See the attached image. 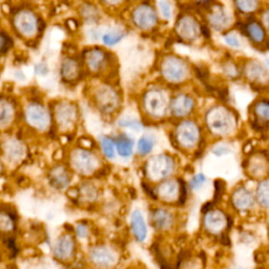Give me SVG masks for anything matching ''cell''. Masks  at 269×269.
<instances>
[{
  "instance_id": "6da1fadb",
  "label": "cell",
  "mask_w": 269,
  "mask_h": 269,
  "mask_svg": "<svg viewBox=\"0 0 269 269\" xmlns=\"http://www.w3.org/2000/svg\"><path fill=\"white\" fill-rule=\"evenodd\" d=\"M206 124L208 129L217 137L230 136L236 128V120L228 109L217 106L209 109L206 115Z\"/></svg>"
},
{
  "instance_id": "7a4b0ae2",
  "label": "cell",
  "mask_w": 269,
  "mask_h": 269,
  "mask_svg": "<svg viewBox=\"0 0 269 269\" xmlns=\"http://www.w3.org/2000/svg\"><path fill=\"white\" fill-rule=\"evenodd\" d=\"M71 166L81 176H92L100 167V158L87 148H75L70 157Z\"/></svg>"
},
{
  "instance_id": "3957f363",
  "label": "cell",
  "mask_w": 269,
  "mask_h": 269,
  "mask_svg": "<svg viewBox=\"0 0 269 269\" xmlns=\"http://www.w3.org/2000/svg\"><path fill=\"white\" fill-rule=\"evenodd\" d=\"M176 163L169 155H156L145 164V172L151 182H160L175 170Z\"/></svg>"
},
{
  "instance_id": "277c9868",
  "label": "cell",
  "mask_w": 269,
  "mask_h": 269,
  "mask_svg": "<svg viewBox=\"0 0 269 269\" xmlns=\"http://www.w3.org/2000/svg\"><path fill=\"white\" fill-rule=\"evenodd\" d=\"M88 259L95 267L101 269L113 268L119 263L118 251L106 244L92 247L88 251Z\"/></svg>"
},
{
  "instance_id": "5b68a950",
  "label": "cell",
  "mask_w": 269,
  "mask_h": 269,
  "mask_svg": "<svg viewBox=\"0 0 269 269\" xmlns=\"http://www.w3.org/2000/svg\"><path fill=\"white\" fill-rule=\"evenodd\" d=\"M200 139H201V132L197 123L183 121L177 126L176 141L180 147L184 149L195 148Z\"/></svg>"
},
{
  "instance_id": "8992f818",
  "label": "cell",
  "mask_w": 269,
  "mask_h": 269,
  "mask_svg": "<svg viewBox=\"0 0 269 269\" xmlns=\"http://www.w3.org/2000/svg\"><path fill=\"white\" fill-rule=\"evenodd\" d=\"M25 120L27 124L39 132H45L51 126V115L43 105L31 103L25 109Z\"/></svg>"
},
{
  "instance_id": "52a82bcc",
  "label": "cell",
  "mask_w": 269,
  "mask_h": 269,
  "mask_svg": "<svg viewBox=\"0 0 269 269\" xmlns=\"http://www.w3.org/2000/svg\"><path fill=\"white\" fill-rule=\"evenodd\" d=\"M14 26L20 35L25 37H32L39 29V23L36 16L29 11H19L14 17Z\"/></svg>"
},
{
  "instance_id": "ba28073f",
  "label": "cell",
  "mask_w": 269,
  "mask_h": 269,
  "mask_svg": "<svg viewBox=\"0 0 269 269\" xmlns=\"http://www.w3.org/2000/svg\"><path fill=\"white\" fill-rule=\"evenodd\" d=\"M144 107L153 118L161 119L167 110L166 98L159 91H150L144 97Z\"/></svg>"
},
{
  "instance_id": "9c48e42d",
  "label": "cell",
  "mask_w": 269,
  "mask_h": 269,
  "mask_svg": "<svg viewBox=\"0 0 269 269\" xmlns=\"http://www.w3.org/2000/svg\"><path fill=\"white\" fill-rule=\"evenodd\" d=\"M204 228L210 234H223L228 226V218L220 209H212L205 211Z\"/></svg>"
},
{
  "instance_id": "30bf717a",
  "label": "cell",
  "mask_w": 269,
  "mask_h": 269,
  "mask_svg": "<svg viewBox=\"0 0 269 269\" xmlns=\"http://www.w3.org/2000/svg\"><path fill=\"white\" fill-rule=\"evenodd\" d=\"M54 257L61 262H67L74 258L76 252V242L71 233L60 236L53 248Z\"/></svg>"
},
{
  "instance_id": "8fae6325",
  "label": "cell",
  "mask_w": 269,
  "mask_h": 269,
  "mask_svg": "<svg viewBox=\"0 0 269 269\" xmlns=\"http://www.w3.org/2000/svg\"><path fill=\"white\" fill-rule=\"evenodd\" d=\"M181 192V183L176 180L160 181L155 190V198H159L165 203H174L179 201Z\"/></svg>"
},
{
  "instance_id": "7c38bea8",
  "label": "cell",
  "mask_w": 269,
  "mask_h": 269,
  "mask_svg": "<svg viewBox=\"0 0 269 269\" xmlns=\"http://www.w3.org/2000/svg\"><path fill=\"white\" fill-rule=\"evenodd\" d=\"M55 115L58 125L63 129L73 127L77 120V109L71 103H61L56 107Z\"/></svg>"
},
{
  "instance_id": "4fadbf2b",
  "label": "cell",
  "mask_w": 269,
  "mask_h": 269,
  "mask_svg": "<svg viewBox=\"0 0 269 269\" xmlns=\"http://www.w3.org/2000/svg\"><path fill=\"white\" fill-rule=\"evenodd\" d=\"M97 104L101 112L104 114H112L119 105V99L117 94L109 88H101L96 96Z\"/></svg>"
},
{
  "instance_id": "5bb4252c",
  "label": "cell",
  "mask_w": 269,
  "mask_h": 269,
  "mask_svg": "<svg viewBox=\"0 0 269 269\" xmlns=\"http://www.w3.org/2000/svg\"><path fill=\"white\" fill-rule=\"evenodd\" d=\"M164 77L171 82H180L185 77V66L181 60L167 58L162 66Z\"/></svg>"
},
{
  "instance_id": "9a60e30c",
  "label": "cell",
  "mask_w": 269,
  "mask_h": 269,
  "mask_svg": "<svg viewBox=\"0 0 269 269\" xmlns=\"http://www.w3.org/2000/svg\"><path fill=\"white\" fill-rule=\"evenodd\" d=\"M231 202L236 209L246 211L253 207L254 198L249 189H247L244 186H240V187L233 190L231 195Z\"/></svg>"
},
{
  "instance_id": "2e32d148",
  "label": "cell",
  "mask_w": 269,
  "mask_h": 269,
  "mask_svg": "<svg viewBox=\"0 0 269 269\" xmlns=\"http://www.w3.org/2000/svg\"><path fill=\"white\" fill-rule=\"evenodd\" d=\"M150 222L157 230L167 231L175 225V217L165 208H157L150 213Z\"/></svg>"
},
{
  "instance_id": "e0dca14e",
  "label": "cell",
  "mask_w": 269,
  "mask_h": 269,
  "mask_svg": "<svg viewBox=\"0 0 269 269\" xmlns=\"http://www.w3.org/2000/svg\"><path fill=\"white\" fill-rule=\"evenodd\" d=\"M134 21L141 29H150L157 22L156 12L148 5H141L134 13Z\"/></svg>"
},
{
  "instance_id": "ac0fdd59",
  "label": "cell",
  "mask_w": 269,
  "mask_h": 269,
  "mask_svg": "<svg viewBox=\"0 0 269 269\" xmlns=\"http://www.w3.org/2000/svg\"><path fill=\"white\" fill-rule=\"evenodd\" d=\"M130 229L138 242H144L147 238V226L143 213L139 209H135L130 217Z\"/></svg>"
},
{
  "instance_id": "d6986e66",
  "label": "cell",
  "mask_w": 269,
  "mask_h": 269,
  "mask_svg": "<svg viewBox=\"0 0 269 269\" xmlns=\"http://www.w3.org/2000/svg\"><path fill=\"white\" fill-rule=\"evenodd\" d=\"M71 181V176L67 168L63 165H57L50 171V183L58 190L65 189Z\"/></svg>"
},
{
  "instance_id": "ffe728a7",
  "label": "cell",
  "mask_w": 269,
  "mask_h": 269,
  "mask_svg": "<svg viewBox=\"0 0 269 269\" xmlns=\"http://www.w3.org/2000/svg\"><path fill=\"white\" fill-rule=\"evenodd\" d=\"M194 108V100L187 95H179L171 102V113L178 118L188 116Z\"/></svg>"
},
{
  "instance_id": "44dd1931",
  "label": "cell",
  "mask_w": 269,
  "mask_h": 269,
  "mask_svg": "<svg viewBox=\"0 0 269 269\" xmlns=\"http://www.w3.org/2000/svg\"><path fill=\"white\" fill-rule=\"evenodd\" d=\"M248 174L253 178H262L267 175L268 171V158L267 155H254L246 165Z\"/></svg>"
},
{
  "instance_id": "7402d4cb",
  "label": "cell",
  "mask_w": 269,
  "mask_h": 269,
  "mask_svg": "<svg viewBox=\"0 0 269 269\" xmlns=\"http://www.w3.org/2000/svg\"><path fill=\"white\" fill-rule=\"evenodd\" d=\"M178 33L185 39H196L199 36V24L194 19L185 17L178 23Z\"/></svg>"
},
{
  "instance_id": "603a6c76",
  "label": "cell",
  "mask_w": 269,
  "mask_h": 269,
  "mask_svg": "<svg viewBox=\"0 0 269 269\" xmlns=\"http://www.w3.org/2000/svg\"><path fill=\"white\" fill-rule=\"evenodd\" d=\"M134 145L135 141L126 135H121L115 143L117 153H118L121 158H129L132 156L134 151Z\"/></svg>"
},
{
  "instance_id": "cb8c5ba5",
  "label": "cell",
  "mask_w": 269,
  "mask_h": 269,
  "mask_svg": "<svg viewBox=\"0 0 269 269\" xmlns=\"http://www.w3.org/2000/svg\"><path fill=\"white\" fill-rule=\"evenodd\" d=\"M25 154L24 146L22 143L17 140H12L6 143L5 145V156L11 162L20 161Z\"/></svg>"
},
{
  "instance_id": "d4e9b609",
  "label": "cell",
  "mask_w": 269,
  "mask_h": 269,
  "mask_svg": "<svg viewBox=\"0 0 269 269\" xmlns=\"http://www.w3.org/2000/svg\"><path fill=\"white\" fill-rule=\"evenodd\" d=\"M99 192L98 189L95 187L92 183H83L78 188V197L77 199L81 200L84 203H94L98 199Z\"/></svg>"
},
{
  "instance_id": "484cf974",
  "label": "cell",
  "mask_w": 269,
  "mask_h": 269,
  "mask_svg": "<svg viewBox=\"0 0 269 269\" xmlns=\"http://www.w3.org/2000/svg\"><path fill=\"white\" fill-rule=\"evenodd\" d=\"M14 106L12 103L4 99H0V128L6 127L10 125L14 119Z\"/></svg>"
},
{
  "instance_id": "4316f807",
  "label": "cell",
  "mask_w": 269,
  "mask_h": 269,
  "mask_svg": "<svg viewBox=\"0 0 269 269\" xmlns=\"http://www.w3.org/2000/svg\"><path fill=\"white\" fill-rule=\"evenodd\" d=\"M256 200L258 201L261 207L265 209L268 208L269 204V183L268 179L261 180L258 184L257 191H256Z\"/></svg>"
},
{
  "instance_id": "83f0119b",
  "label": "cell",
  "mask_w": 269,
  "mask_h": 269,
  "mask_svg": "<svg viewBox=\"0 0 269 269\" xmlns=\"http://www.w3.org/2000/svg\"><path fill=\"white\" fill-rule=\"evenodd\" d=\"M78 64L72 59H65L61 66V74L66 80H73L78 76Z\"/></svg>"
},
{
  "instance_id": "f1b7e54d",
  "label": "cell",
  "mask_w": 269,
  "mask_h": 269,
  "mask_svg": "<svg viewBox=\"0 0 269 269\" xmlns=\"http://www.w3.org/2000/svg\"><path fill=\"white\" fill-rule=\"evenodd\" d=\"M86 61L92 71H97L102 65L103 61H104V55H103L102 52L97 50L89 51L86 55Z\"/></svg>"
},
{
  "instance_id": "f546056e",
  "label": "cell",
  "mask_w": 269,
  "mask_h": 269,
  "mask_svg": "<svg viewBox=\"0 0 269 269\" xmlns=\"http://www.w3.org/2000/svg\"><path fill=\"white\" fill-rule=\"evenodd\" d=\"M155 145V140L150 136H143L140 138L139 142H138V154L141 157H145L149 155L153 150Z\"/></svg>"
},
{
  "instance_id": "4dcf8cb0",
  "label": "cell",
  "mask_w": 269,
  "mask_h": 269,
  "mask_svg": "<svg viewBox=\"0 0 269 269\" xmlns=\"http://www.w3.org/2000/svg\"><path fill=\"white\" fill-rule=\"evenodd\" d=\"M100 145L103 154L108 159H114L116 155V147H115V142L110 137H102L100 139Z\"/></svg>"
},
{
  "instance_id": "1f68e13d",
  "label": "cell",
  "mask_w": 269,
  "mask_h": 269,
  "mask_svg": "<svg viewBox=\"0 0 269 269\" xmlns=\"http://www.w3.org/2000/svg\"><path fill=\"white\" fill-rule=\"evenodd\" d=\"M247 32L249 34L250 38L256 41V42H261L265 38V32L262 29V26L257 22H251L247 26Z\"/></svg>"
},
{
  "instance_id": "d6a6232c",
  "label": "cell",
  "mask_w": 269,
  "mask_h": 269,
  "mask_svg": "<svg viewBox=\"0 0 269 269\" xmlns=\"http://www.w3.org/2000/svg\"><path fill=\"white\" fill-rule=\"evenodd\" d=\"M254 114L258 117L259 121V125H261V123H267L268 121V117H269V106L268 103L266 101H261L254 107Z\"/></svg>"
},
{
  "instance_id": "836d02e7",
  "label": "cell",
  "mask_w": 269,
  "mask_h": 269,
  "mask_svg": "<svg viewBox=\"0 0 269 269\" xmlns=\"http://www.w3.org/2000/svg\"><path fill=\"white\" fill-rule=\"evenodd\" d=\"M209 20H210L212 26H215L216 29L221 30L223 26H225V24L227 22V16H226V14L223 12V10L218 9L217 11H215L211 14Z\"/></svg>"
},
{
  "instance_id": "e575fe53",
  "label": "cell",
  "mask_w": 269,
  "mask_h": 269,
  "mask_svg": "<svg viewBox=\"0 0 269 269\" xmlns=\"http://www.w3.org/2000/svg\"><path fill=\"white\" fill-rule=\"evenodd\" d=\"M15 227V221H14L5 212L0 211V230L3 232H10Z\"/></svg>"
},
{
  "instance_id": "d590c367",
  "label": "cell",
  "mask_w": 269,
  "mask_h": 269,
  "mask_svg": "<svg viewBox=\"0 0 269 269\" xmlns=\"http://www.w3.org/2000/svg\"><path fill=\"white\" fill-rule=\"evenodd\" d=\"M259 0H237L238 8L245 13H249L258 8Z\"/></svg>"
},
{
  "instance_id": "8d00e7d4",
  "label": "cell",
  "mask_w": 269,
  "mask_h": 269,
  "mask_svg": "<svg viewBox=\"0 0 269 269\" xmlns=\"http://www.w3.org/2000/svg\"><path fill=\"white\" fill-rule=\"evenodd\" d=\"M124 37L123 33H108L105 34L103 36V42H104L106 45H115L116 43H118L119 41H121Z\"/></svg>"
},
{
  "instance_id": "74e56055",
  "label": "cell",
  "mask_w": 269,
  "mask_h": 269,
  "mask_svg": "<svg viewBox=\"0 0 269 269\" xmlns=\"http://www.w3.org/2000/svg\"><path fill=\"white\" fill-rule=\"evenodd\" d=\"M205 183H206V177L204 174H202L201 172V174H198L191 179L189 182V187L191 189L197 190L199 188H201Z\"/></svg>"
},
{
  "instance_id": "f35d334b",
  "label": "cell",
  "mask_w": 269,
  "mask_h": 269,
  "mask_svg": "<svg viewBox=\"0 0 269 269\" xmlns=\"http://www.w3.org/2000/svg\"><path fill=\"white\" fill-rule=\"evenodd\" d=\"M248 76L253 80L256 79H261L263 76H265V72L262 66L258 65V64H252L249 70H248Z\"/></svg>"
},
{
  "instance_id": "ab89813d",
  "label": "cell",
  "mask_w": 269,
  "mask_h": 269,
  "mask_svg": "<svg viewBox=\"0 0 269 269\" xmlns=\"http://www.w3.org/2000/svg\"><path fill=\"white\" fill-rule=\"evenodd\" d=\"M118 124L122 127H128V128H134V129H140L141 128V123L138 122L133 119H122L118 122Z\"/></svg>"
},
{
  "instance_id": "60d3db41",
  "label": "cell",
  "mask_w": 269,
  "mask_h": 269,
  "mask_svg": "<svg viewBox=\"0 0 269 269\" xmlns=\"http://www.w3.org/2000/svg\"><path fill=\"white\" fill-rule=\"evenodd\" d=\"M76 234H77L79 238H87L89 234L88 226L84 223L77 225V227H76Z\"/></svg>"
},
{
  "instance_id": "b9f144b4",
  "label": "cell",
  "mask_w": 269,
  "mask_h": 269,
  "mask_svg": "<svg viewBox=\"0 0 269 269\" xmlns=\"http://www.w3.org/2000/svg\"><path fill=\"white\" fill-rule=\"evenodd\" d=\"M224 187H225V185H224V182L222 180H217L215 182V188H216V194H215V200H213V201H217L218 199H220L221 197H222L223 195V192H224Z\"/></svg>"
},
{
  "instance_id": "7bdbcfd3",
  "label": "cell",
  "mask_w": 269,
  "mask_h": 269,
  "mask_svg": "<svg viewBox=\"0 0 269 269\" xmlns=\"http://www.w3.org/2000/svg\"><path fill=\"white\" fill-rule=\"evenodd\" d=\"M212 153L215 154L217 157H222V156L229 154L230 148L228 146H225V145H219L212 149Z\"/></svg>"
},
{
  "instance_id": "ee69618b",
  "label": "cell",
  "mask_w": 269,
  "mask_h": 269,
  "mask_svg": "<svg viewBox=\"0 0 269 269\" xmlns=\"http://www.w3.org/2000/svg\"><path fill=\"white\" fill-rule=\"evenodd\" d=\"M159 6H160L161 12H162V14L164 15V17H165V18H167V19H169V18L171 17L170 5H169L167 2L161 1V2H159Z\"/></svg>"
},
{
  "instance_id": "f6af8a7d",
  "label": "cell",
  "mask_w": 269,
  "mask_h": 269,
  "mask_svg": "<svg viewBox=\"0 0 269 269\" xmlns=\"http://www.w3.org/2000/svg\"><path fill=\"white\" fill-rule=\"evenodd\" d=\"M10 44H11V40L6 38L4 35H1V34H0V53H3L8 50Z\"/></svg>"
},
{
  "instance_id": "bcb514c9",
  "label": "cell",
  "mask_w": 269,
  "mask_h": 269,
  "mask_svg": "<svg viewBox=\"0 0 269 269\" xmlns=\"http://www.w3.org/2000/svg\"><path fill=\"white\" fill-rule=\"evenodd\" d=\"M225 41L227 44H229L230 46H233V47H239L240 46V42L239 40L234 37V36H225Z\"/></svg>"
},
{
  "instance_id": "7dc6e473",
  "label": "cell",
  "mask_w": 269,
  "mask_h": 269,
  "mask_svg": "<svg viewBox=\"0 0 269 269\" xmlns=\"http://www.w3.org/2000/svg\"><path fill=\"white\" fill-rule=\"evenodd\" d=\"M47 72H49V68L43 63H39L35 66V73L38 75H46Z\"/></svg>"
},
{
  "instance_id": "c3c4849f",
  "label": "cell",
  "mask_w": 269,
  "mask_h": 269,
  "mask_svg": "<svg viewBox=\"0 0 269 269\" xmlns=\"http://www.w3.org/2000/svg\"><path fill=\"white\" fill-rule=\"evenodd\" d=\"M201 30H202V34H203V35L205 36V37H209V32H208V30H207V27H206V26H204V25H202V27H201Z\"/></svg>"
},
{
  "instance_id": "681fc988",
  "label": "cell",
  "mask_w": 269,
  "mask_h": 269,
  "mask_svg": "<svg viewBox=\"0 0 269 269\" xmlns=\"http://www.w3.org/2000/svg\"><path fill=\"white\" fill-rule=\"evenodd\" d=\"M105 1H106V2H108V3H112V4H114V3L119 2L120 0H105Z\"/></svg>"
},
{
  "instance_id": "f907efd6",
  "label": "cell",
  "mask_w": 269,
  "mask_h": 269,
  "mask_svg": "<svg viewBox=\"0 0 269 269\" xmlns=\"http://www.w3.org/2000/svg\"><path fill=\"white\" fill-rule=\"evenodd\" d=\"M1 169H2V166H1V162H0V171H1Z\"/></svg>"
},
{
  "instance_id": "816d5d0a",
  "label": "cell",
  "mask_w": 269,
  "mask_h": 269,
  "mask_svg": "<svg viewBox=\"0 0 269 269\" xmlns=\"http://www.w3.org/2000/svg\"><path fill=\"white\" fill-rule=\"evenodd\" d=\"M238 269H244V268H238Z\"/></svg>"
}]
</instances>
